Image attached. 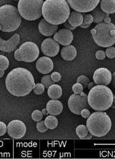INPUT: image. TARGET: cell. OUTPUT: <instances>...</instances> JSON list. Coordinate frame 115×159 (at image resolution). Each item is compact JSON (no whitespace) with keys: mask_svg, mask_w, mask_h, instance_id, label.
Instances as JSON below:
<instances>
[{"mask_svg":"<svg viewBox=\"0 0 115 159\" xmlns=\"http://www.w3.org/2000/svg\"><path fill=\"white\" fill-rule=\"evenodd\" d=\"M6 85L11 94L19 97L29 94L35 88L36 84L32 74L28 70L18 67L7 75Z\"/></svg>","mask_w":115,"mask_h":159,"instance_id":"1","label":"cell"},{"mask_svg":"<svg viewBox=\"0 0 115 159\" xmlns=\"http://www.w3.org/2000/svg\"><path fill=\"white\" fill-rule=\"evenodd\" d=\"M70 13L66 0H45L42 9V15L50 24L58 25L66 21Z\"/></svg>","mask_w":115,"mask_h":159,"instance_id":"2","label":"cell"},{"mask_svg":"<svg viewBox=\"0 0 115 159\" xmlns=\"http://www.w3.org/2000/svg\"><path fill=\"white\" fill-rule=\"evenodd\" d=\"M113 97V92L109 88L98 85L90 90L87 95L88 102L93 110L104 111L111 107Z\"/></svg>","mask_w":115,"mask_h":159,"instance_id":"3","label":"cell"},{"mask_svg":"<svg viewBox=\"0 0 115 159\" xmlns=\"http://www.w3.org/2000/svg\"><path fill=\"white\" fill-rule=\"evenodd\" d=\"M86 125L89 132L92 135L101 137L109 132L112 123L106 112L98 111L93 112L88 118Z\"/></svg>","mask_w":115,"mask_h":159,"instance_id":"4","label":"cell"},{"mask_svg":"<svg viewBox=\"0 0 115 159\" xmlns=\"http://www.w3.org/2000/svg\"><path fill=\"white\" fill-rule=\"evenodd\" d=\"M21 22L22 17L17 7L10 5L0 7V25L2 31H15L20 26Z\"/></svg>","mask_w":115,"mask_h":159,"instance_id":"5","label":"cell"},{"mask_svg":"<svg viewBox=\"0 0 115 159\" xmlns=\"http://www.w3.org/2000/svg\"><path fill=\"white\" fill-rule=\"evenodd\" d=\"M91 33L95 42L101 47H109L115 43V25L113 23H99Z\"/></svg>","mask_w":115,"mask_h":159,"instance_id":"6","label":"cell"},{"mask_svg":"<svg viewBox=\"0 0 115 159\" xmlns=\"http://www.w3.org/2000/svg\"><path fill=\"white\" fill-rule=\"evenodd\" d=\"M43 0H19L18 9L23 18L26 20H37L42 16Z\"/></svg>","mask_w":115,"mask_h":159,"instance_id":"7","label":"cell"},{"mask_svg":"<svg viewBox=\"0 0 115 159\" xmlns=\"http://www.w3.org/2000/svg\"><path fill=\"white\" fill-rule=\"evenodd\" d=\"M68 107L70 111L76 115H80L84 108L89 109L87 101V95L82 92L79 94H74L69 98Z\"/></svg>","mask_w":115,"mask_h":159,"instance_id":"8","label":"cell"},{"mask_svg":"<svg viewBox=\"0 0 115 159\" xmlns=\"http://www.w3.org/2000/svg\"><path fill=\"white\" fill-rule=\"evenodd\" d=\"M23 61L31 63L35 61L40 55V50L34 43L28 41L24 43L19 48Z\"/></svg>","mask_w":115,"mask_h":159,"instance_id":"9","label":"cell"},{"mask_svg":"<svg viewBox=\"0 0 115 159\" xmlns=\"http://www.w3.org/2000/svg\"><path fill=\"white\" fill-rule=\"evenodd\" d=\"M68 4L75 11L87 13L96 7L100 0H67Z\"/></svg>","mask_w":115,"mask_h":159,"instance_id":"10","label":"cell"},{"mask_svg":"<svg viewBox=\"0 0 115 159\" xmlns=\"http://www.w3.org/2000/svg\"><path fill=\"white\" fill-rule=\"evenodd\" d=\"M7 131L10 136L15 139L24 137L26 131L25 124L20 120H13L7 126Z\"/></svg>","mask_w":115,"mask_h":159,"instance_id":"11","label":"cell"},{"mask_svg":"<svg viewBox=\"0 0 115 159\" xmlns=\"http://www.w3.org/2000/svg\"><path fill=\"white\" fill-rule=\"evenodd\" d=\"M60 49V45L58 43L51 38L46 39L41 45L42 52L45 55L49 57L56 56L58 54Z\"/></svg>","mask_w":115,"mask_h":159,"instance_id":"12","label":"cell"},{"mask_svg":"<svg viewBox=\"0 0 115 159\" xmlns=\"http://www.w3.org/2000/svg\"><path fill=\"white\" fill-rule=\"evenodd\" d=\"M93 79L96 84L107 86L112 81V75L108 69L105 68L98 69L94 73Z\"/></svg>","mask_w":115,"mask_h":159,"instance_id":"13","label":"cell"},{"mask_svg":"<svg viewBox=\"0 0 115 159\" xmlns=\"http://www.w3.org/2000/svg\"><path fill=\"white\" fill-rule=\"evenodd\" d=\"M20 41V36L18 34H15L8 40H5L0 36V50L10 52L16 49Z\"/></svg>","mask_w":115,"mask_h":159,"instance_id":"14","label":"cell"},{"mask_svg":"<svg viewBox=\"0 0 115 159\" xmlns=\"http://www.w3.org/2000/svg\"><path fill=\"white\" fill-rule=\"evenodd\" d=\"M74 35L71 31L62 29L57 32L53 36V39L63 46L70 45L74 39Z\"/></svg>","mask_w":115,"mask_h":159,"instance_id":"15","label":"cell"},{"mask_svg":"<svg viewBox=\"0 0 115 159\" xmlns=\"http://www.w3.org/2000/svg\"><path fill=\"white\" fill-rule=\"evenodd\" d=\"M36 67L38 71L42 74H47L53 69V62L48 57H42L36 61Z\"/></svg>","mask_w":115,"mask_h":159,"instance_id":"16","label":"cell"},{"mask_svg":"<svg viewBox=\"0 0 115 159\" xmlns=\"http://www.w3.org/2000/svg\"><path fill=\"white\" fill-rule=\"evenodd\" d=\"M38 28L40 32L43 36L50 37L57 32L58 26L51 24L43 18L38 24Z\"/></svg>","mask_w":115,"mask_h":159,"instance_id":"17","label":"cell"},{"mask_svg":"<svg viewBox=\"0 0 115 159\" xmlns=\"http://www.w3.org/2000/svg\"><path fill=\"white\" fill-rule=\"evenodd\" d=\"M46 109L49 114L53 116L60 114L63 110V105L59 100L53 99L49 100L46 106Z\"/></svg>","mask_w":115,"mask_h":159,"instance_id":"18","label":"cell"},{"mask_svg":"<svg viewBox=\"0 0 115 159\" xmlns=\"http://www.w3.org/2000/svg\"><path fill=\"white\" fill-rule=\"evenodd\" d=\"M61 55L65 60L72 61L76 56V49L75 46L72 45L65 46L61 50Z\"/></svg>","mask_w":115,"mask_h":159,"instance_id":"19","label":"cell"},{"mask_svg":"<svg viewBox=\"0 0 115 159\" xmlns=\"http://www.w3.org/2000/svg\"><path fill=\"white\" fill-rule=\"evenodd\" d=\"M67 20L74 26H80L83 22V15L81 13L76 11H71Z\"/></svg>","mask_w":115,"mask_h":159,"instance_id":"20","label":"cell"},{"mask_svg":"<svg viewBox=\"0 0 115 159\" xmlns=\"http://www.w3.org/2000/svg\"><path fill=\"white\" fill-rule=\"evenodd\" d=\"M92 11L91 14L93 18V22L96 24L103 22L106 17L109 16V14L104 12L99 6H97Z\"/></svg>","mask_w":115,"mask_h":159,"instance_id":"21","label":"cell"},{"mask_svg":"<svg viewBox=\"0 0 115 159\" xmlns=\"http://www.w3.org/2000/svg\"><path fill=\"white\" fill-rule=\"evenodd\" d=\"M48 94L50 98L53 99H58L62 95V88L58 84H53L48 88Z\"/></svg>","mask_w":115,"mask_h":159,"instance_id":"22","label":"cell"},{"mask_svg":"<svg viewBox=\"0 0 115 159\" xmlns=\"http://www.w3.org/2000/svg\"><path fill=\"white\" fill-rule=\"evenodd\" d=\"M100 7L101 9L107 13H115V0H102Z\"/></svg>","mask_w":115,"mask_h":159,"instance_id":"23","label":"cell"},{"mask_svg":"<svg viewBox=\"0 0 115 159\" xmlns=\"http://www.w3.org/2000/svg\"><path fill=\"white\" fill-rule=\"evenodd\" d=\"M45 123L46 126L48 129H53L58 125V120L55 116L53 115H49L45 118Z\"/></svg>","mask_w":115,"mask_h":159,"instance_id":"24","label":"cell"},{"mask_svg":"<svg viewBox=\"0 0 115 159\" xmlns=\"http://www.w3.org/2000/svg\"><path fill=\"white\" fill-rule=\"evenodd\" d=\"M94 21L93 18L91 14H86L83 15V21L80 27L83 29H87L91 25Z\"/></svg>","mask_w":115,"mask_h":159,"instance_id":"25","label":"cell"},{"mask_svg":"<svg viewBox=\"0 0 115 159\" xmlns=\"http://www.w3.org/2000/svg\"><path fill=\"white\" fill-rule=\"evenodd\" d=\"M76 133L79 138L83 139L88 134L89 131L85 125H80L76 128Z\"/></svg>","mask_w":115,"mask_h":159,"instance_id":"26","label":"cell"},{"mask_svg":"<svg viewBox=\"0 0 115 159\" xmlns=\"http://www.w3.org/2000/svg\"><path fill=\"white\" fill-rule=\"evenodd\" d=\"M9 61L7 58L3 55H0V70L5 71L8 68Z\"/></svg>","mask_w":115,"mask_h":159,"instance_id":"27","label":"cell"},{"mask_svg":"<svg viewBox=\"0 0 115 159\" xmlns=\"http://www.w3.org/2000/svg\"><path fill=\"white\" fill-rule=\"evenodd\" d=\"M41 83L45 88L48 89L51 85L54 84L55 82L51 79L50 75H45L42 77Z\"/></svg>","mask_w":115,"mask_h":159,"instance_id":"28","label":"cell"},{"mask_svg":"<svg viewBox=\"0 0 115 159\" xmlns=\"http://www.w3.org/2000/svg\"><path fill=\"white\" fill-rule=\"evenodd\" d=\"M77 83L82 84L84 88L88 87V84L90 83V80L87 77L84 75H81L79 77L77 80Z\"/></svg>","mask_w":115,"mask_h":159,"instance_id":"29","label":"cell"},{"mask_svg":"<svg viewBox=\"0 0 115 159\" xmlns=\"http://www.w3.org/2000/svg\"><path fill=\"white\" fill-rule=\"evenodd\" d=\"M32 119L36 122H39L43 119V116L42 112L38 110L33 111L32 115Z\"/></svg>","mask_w":115,"mask_h":159,"instance_id":"30","label":"cell"},{"mask_svg":"<svg viewBox=\"0 0 115 159\" xmlns=\"http://www.w3.org/2000/svg\"><path fill=\"white\" fill-rule=\"evenodd\" d=\"M45 87L41 83H37L36 84L35 88L33 89L34 92L37 95L43 94L45 92Z\"/></svg>","mask_w":115,"mask_h":159,"instance_id":"31","label":"cell"},{"mask_svg":"<svg viewBox=\"0 0 115 159\" xmlns=\"http://www.w3.org/2000/svg\"><path fill=\"white\" fill-rule=\"evenodd\" d=\"M36 127L38 131L40 133H45L48 130V128L45 126L44 121L38 122Z\"/></svg>","mask_w":115,"mask_h":159,"instance_id":"32","label":"cell"},{"mask_svg":"<svg viewBox=\"0 0 115 159\" xmlns=\"http://www.w3.org/2000/svg\"><path fill=\"white\" fill-rule=\"evenodd\" d=\"M83 88L82 84L77 83L72 87V90L75 94H79L83 92Z\"/></svg>","mask_w":115,"mask_h":159,"instance_id":"33","label":"cell"},{"mask_svg":"<svg viewBox=\"0 0 115 159\" xmlns=\"http://www.w3.org/2000/svg\"><path fill=\"white\" fill-rule=\"evenodd\" d=\"M106 55L110 59H113L115 57V48L109 47L106 50Z\"/></svg>","mask_w":115,"mask_h":159,"instance_id":"34","label":"cell"},{"mask_svg":"<svg viewBox=\"0 0 115 159\" xmlns=\"http://www.w3.org/2000/svg\"><path fill=\"white\" fill-rule=\"evenodd\" d=\"M50 76L51 79L54 82H59L61 78L60 74L57 72H53Z\"/></svg>","mask_w":115,"mask_h":159,"instance_id":"35","label":"cell"},{"mask_svg":"<svg viewBox=\"0 0 115 159\" xmlns=\"http://www.w3.org/2000/svg\"><path fill=\"white\" fill-rule=\"evenodd\" d=\"M95 56L97 59L103 60L106 57V53L103 50H99L96 52Z\"/></svg>","mask_w":115,"mask_h":159,"instance_id":"36","label":"cell"},{"mask_svg":"<svg viewBox=\"0 0 115 159\" xmlns=\"http://www.w3.org/2000/svg\"><path fill=\"white\" fill-rule=\"evenodd\" d=\"M7 127L6 124L0 121V136L4 135L7 131Z\"/></svg>","mask_w":115,"mask_h":159,"instance_id":"37","label":"cell"},{"mask_svg":"<svg viewBox=\"0 0 115 159\" xmlns=\"http://www.w3.org/2000/svg\"><path fill=\"white\" fill-rule=\"evenodd\" d=\"M80 114L82 117L85 119L89 117L90 115V112L87 108H84L83 109Z\"/></svg>","mask_w":115,"mask_h":159,"instance_id":"38","label":"cell"},{"mask_svg":"<svg viewBox=\"0 0 115 159\" xmlns=\"http://www.w3.org/2000/svg\"><path fill=\"white\" fill-rule=\"evenodd\" d=\"M63 24L66 29L71 31L73 30L76 28V27L72 26L67 20Z\"/></svg>","mask_w":115,"mask_h":159,"instance_id":"39","label":"cell"},{"mask_svg":"<svg viewBox=\"0 0 115 159\" xmlns=\"http://www.w3.org/2000/svg\"><path fill=\"white\" fill-rule=\"evenodd\" d=\"M14 57L15 59L18 61H22L21 53L19 49L16 50L15 52Z\"/></svg>","mask_w":115,"mask_h":159,"instance_id":"40","label":"cell"},{"mask_svg":"<svg viewBox=\"0 0 115 159\" xmlns=\"http://www.w3.org/2000/svg\"><path fill=\"white\" fill-rule=\"evenodd\" d=\"M96 84L93 82H90L89 84H88V88L89 90H90L92 88H93L94 87L96 86Z\"/></svg>","mask_w":115,"mask_h":159,"instance_id":"41","label":"cell"},{"mask_svg":"<svg viewBox=\"0 0 115 159\" xmlns=\"http://www.w3.org/2000/svg\"><path fill=\"white\" fill-rule=\"evenodd\" d=\"M112 81L113 86L115 88V72L113 73L112 75Z\"/></svg>","mask_w":115,"mask_h":159,"instance_id":"42","label":"cell"},{"mask_svg":"<svg viewBox=\"0 0 115 159\" xmlns=\"http://www.w3.org/2000/svg\"><path fill=\"white\" fill-rule=\"evenodd\" d=\"M111 19L109 16L106 17L104 19V22L106 23V24H109V23L111 22Z\"/></svg>","mask_w":115,"mask_h":159,"instance_id":"43","label":"cell"},{"mask_svg":"<svg viewBox=\"0 0 115 159\" xmlns=\"http://www.w3.org/2000/svg\"><path fill=\"white\" fill-rule=\"evenodd\" d=\"M41 112L42 114L44 116L47 115L49 114L46 108H44L42 110Z\"/></svg>","mask_w":115,"mask_h":159,"instance_id":"44","label":"cell"},{"mask_svg":"<svg viewBox=\"0 0 115 159\" xmlns=\"http://www.w3.org/2000/svg\"><path fill=\"white\" fill-rule=\"evenodd\" d=\"M92 137L93 135L89 132L88 134L85 137L83 138V139H90Z\"/></svg>","mask_w":115,"mask_h":159,"instance_id":"45","label":"cell"},{"mask_svg":"<svg viewBox=\"0 0 115 159\" xmlns=\"http://www.w3.org/2000/svg\"><path fill=\"white\" fill-rule=\"evenodd\" d=\"M111 107L113 108H115V95L113 97V102Z\"/></svg>","mask_w":115,"mask_h":159,"instance_id":"46","label":"cell"},{"mask_svg":"<svg viewBox=\"0 0 115 159\" xmlns=\"http://www.w3.org/2000/svg\"><path fill=\"white\" fill-rule=\"evenodd\" d=\"M5 74V71L1 70H0V78L3 77Z\"/></svg>","mask_w":115,"mask_h":159,"instance_id":"47","label":"cell"},{"mask_svg":"<svg viewBox=\"0 0 115 159\" xmlns=\"http://www.w3.org/2000/svg\"><path fill=\"white\" fill-rule=\"evenodd\" d=\"M1 30V25H0V30Z\"/></svg>","mask_w":115,"mask_h":159,"instance_id":"48","label":"cell"},{"mask_svg":"<svg viewBox=\"0 0 115 159\" xmlns=\"http://www.w3.org/2000/svg\"><path fill=\"white\" fill-rule=\"evenodd\" d=\"M13 1H19V0H13Z\"/></svg>","mask_w":115,"mask_h":159,"instance_id":"49","label":"cell"}]
</instances>
